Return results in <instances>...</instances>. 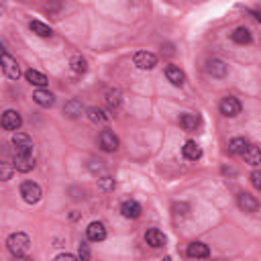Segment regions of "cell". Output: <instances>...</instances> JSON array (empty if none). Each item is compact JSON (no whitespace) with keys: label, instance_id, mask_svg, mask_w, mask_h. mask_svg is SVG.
Returning a JSON list of instances; mask_svg holds the SVG:
<instances>
[{"label":"cell","instance_id":"obj_16","mask_svg":"<svg viewBox=\"0 0 261 261\" xmlns=\"http://www.w3.org/2000/svg\"><path fill=\"white\" fill-rule=\"evenodd\" d=\"M166 78L174 86H184L186 84V74L178 66H166Z\"/></svg>","mask_w":261,"mask_h":261},{"label":"cell","instance_id":"obj_20","mask_svg":"<svg viewBox=\"0 0 261 261\" xmlns=\"http://www.w3.org/2000/svg\"><path fill=\"white\" fill-rule=\"evenodd\" d=\"M33 100H35L39 106H43V108H49V106H53V102H55L53 94H51L49 90H43V88L35 90V94H33Z\"/></svg>","mask_w":261,"mask_h":261},{"label":"cell","instance_id":"obj_33","mask_svg":"<svg viewBox=\"0 0 261 261\" xmlns=\"http://www.w3.org/2000/svg\"><path fill=\"white\" fill-rule=\"evenodd\" d=\"M90 257H92V253H90L88 245H86V243H82V245H80V259H82V261H88Z\"/></svg>","mask_w":261,"mask_h":261},{"label":"cell","instance_id":"obj_7","mask_svg":"<svg viewBox=\"0 0 261 261\" xmlns=\"http://www.w3.org/2000/svg\"><path fill=\"white\" fill-rule=\"evenodd\" d=\"M237 204H239V208L243 210V212H257L259 210V200L255 198V196H251L249 192H241L239 196H237Z\"/></svg>","mask_w":261,"mask_h":261},{"label":"cell","instance_id":"obj_22","mask_svg":"<svg viewBox=\"0 0 261 261\" xmlns=\"http://www.w3.org/2000/svg\"><path fill=\"white\" fill-rule=\"evenodd\" d=\"M243 157H245V161H247L249 166H259V164H261V147L249 145V147L245 149Z\"/></svg>","mask_w":261,"mask_h":261},{"label":"cell","instance_id":"obj_18","mask_svg":"<svg viewBox=\"0 0 261 261\" xmlns=\"http://www.w3.org/2000/svg\"><path fill=\"white\" fill-rule=\"evenodd\" d=\"M63 112H66V116H68V118H80V116L84 114V106H82V102H80V100L72 98V100H68V102H66Z\"/></svg>","mask_w":261,"mask_h":261},{"label":"cell","instance_id":"obj_19","mask_svg":"<svg viewBox=\"0 0 261 261\" xmlns=\"http://www.w3.org/2000/svg\"><path fill=\"white\" fill-rule=\"evenodd\" d=\"M180 126H182L184 130H196V128L200 126V116L194 114V112H184V114L180 116Z\"/></svg>","mask_w":261,"mask_h":261},{"label":"cell","instance_id":"obj_27","mask_svg":"<svg viewBox=\"0 0 261 261\" xmlns=\"http://www.w3.org/2000/svg\"><path fill=\"white\" fill-rule=\"evenodd\" d=\"M247 147H249V143H247L243 137H235V139H231V141H229V151H231V153L243 155Z\"/></svg>","mask_w":261,"mask_h":261},{"label":"cell","instance_id":"obj_26","mask_svg":"<svg viewBox=\"0 0 261 261\" xmlns=\"http://www.w3.org/2000/svg\"><path fill=\"white\" fill-rule=\"evenodd\" d=\"M120 102H122V94H120V90H118V88H110V90H106V104H108L110 108H118V106H120Z\"/></svg>","mask_w":261,"mask_h":261},{"label":"cell","instance_id":"obj_17","mask_svg":"<svg viewBox=\"0 0 261 261\" xmlns=\"http://www.w3.org/2000/svg\"><path fill=\"white\" fill-rule=\"evenodd\" d=\"M182 153H184V157L190 159V161H198V159L202 157V149H200V145H198L196 141H186L184 147H182Z\"/></svg>","mask_w":261,"mask_h":261},{"label":"cell","instance_id":"obj_10","mask_svg":"<svg viewBox=\"0 0 261 261\" xmlns=\"http://www.w3.org/2000/svg\"><path fill=\"white\" fill-rule=\"evenodd\" d=\"M98 143H100V149L102 151H116L118 149V139L112 130H102L100 137H98Z\"/></svg>","mask_w":261,"mask_h":261},{"label":"cell","instance_id":"obj_1","mask_svg":"<svg viewBox=\"0 0 261 261\" xmlns=\"http://www.w3.org/2000/svg\"><path fill=\"white\" fill-rule=\"evenodd\" d=\"M7 247H9V251H11L13 257L21 259V257H25V255L29 253L31 239H29V235H25V233H13V235L7 239Z\"/></svg>","mask_w":261,"mask_h":261},{"label":"cell","instance_id":"obj_14","mask_svg":"<svg viewBox=\"0 0 261 261\" xmlns=\"http://www.w3.org/2000/svg\"><path fill=\"white\" fill-rule=\"evenodd\" d=\"M120 212H122L124 218H139L143 210H141V204H139V202H135V200H124V202L120 204Z\"/></svg>","mask_w":261,"mask_h":261},{"label":"cell","instance_id":"obj_29","mask_svg":"<svg viewBox=\"0 0 261 261\" xmlns=\"http://www.w3.org/2000/svg\"><path fill=\"white\" fill-rule=\"evenodd\" d=\"M88 170H90L94 176H100V174H104V161H102V159H90Z\"/></svg>","mask_w":261,"mask_h":261},{"label":"cell","instance_id":"obj_24","mask_svg":"<svg viewBox=\"0 0 261 261\" xmlns=\"http://www.w3.org/2000/svg\"><path fill=\"white\" fill-rule=\"evenodd\" d=\"M86 112H88V118H90L92 122H98V124H106V122L110 120V114H108V112H104L102 108H96V106H92V108H88Z\"/></svg>","mask_w":261,"mask_h":261},{"label":"cell","instance_id":"obj_9","mask_svg":"<svg viewBox=\"0 0 261 261\" xmlns=\"http://www.w3.org/2000/svg\"><path fill=\"white\" fill-rule=\"evenodd\" d=\"M86 237H88L92 243L104 241V239H106V226H104V222H100V220L90 222L88 229H86Z\"/></svg>","mask_w":261,"mask_h":261},{"label":"cell","instance_id":"obj_36","mask_svg":"<svg viewBox=\"0 0 261 261\" xmlns=\"http://www.w3.org/2000/svg\"><path fill=\"white\" fill-rule=\"evenodd\" d=\"M251 13H253V15H255V19L261 23V11H251Z\"/></svg>","mask_w":261,"mask_h":261},{"label":"cell","instance_id":"obj_12","mask_svg":"<svg viewBox=\"0 0 261 261\" xmlns=\"http://www.w3.org/2000/svg\"><path fill=\"white\" fill-rule=\"evenodd\" d=\"M186 255L192 257V259H206V257H210V249H208V245H204L200 241H194V243L188 245Z\"/></svg>","mask_w":261,"mask_h":261},{"label":"cell","instance_id":"obj_11","mask_svg":"<svg viewBox=\"0 0 261 261\" xmlns=\"http://www.w3.org/2000/svg\"><path fill=\"white\" fill-rule=\"evenodd\" d=\"M21 124H23V118L17 110H7L3 114V128L5 130H19Z\"/></svg>","mask_w":261,"mask_h":261},{"label":"cell","instance_id":"obj_3","mask_svg":"<svg viewBox=\"0 0 261 261\" xmlns=\"http://www.w3.org/2000/svg\"><path fill=\"white\" fill-rule=\"evenodd\" d=\"M13 168H15L17 172H23V174L31 172V170L35 168V155H33V151H29V153H15V157H13Z\"/></svg>","mask_w":261,"mask_h":261},{"label":"cell","instance_id":"obj_25","mask_svg":"<svg viewBox=\"0 0 261 261\" xmlns=\"http://www.w3.org/2000/svg\"><path fill=\"white\" fill-rule=\"evenodd\" d=\"M29 29H31L35 35H39V37H51V35H53L51 27L45 25V23H41V21H31V23H29Z\"/></svg>","mask_w":261,"mask_h":261},{"label":"cell","instance_id":"obj_5","mask_svg":"<svg viewBox=\"0 0 261 261\" xmlns=\"http://www.w3.org/2000/svg\"><path fill=\"white\" fill-rule=\"evenodd\" d=\"M133 61H135V66L139 70H153L157 66V55L151 53V51H137Z\"/></svg>","mask_w":261,"mask_h":261},{"label":"cell","instance_id":"obj_8","mask_svg":"<svg viewBox=\"0 0 261 261\" xmlns=\"http://www.w3.org/2000/svg\"><path fill=\"white\" fill-rule=\"evenodd\" d=\"M13 145H15V153H29L33 151V141L27 133H15L13 135Z\"/></svg>","mask_w":261,"mask_h":261},{"label":"cell","instance_id":"obj_35","mask_svg":"<svg viewBox=\"0 0 261 261\" xmlns=\"http://www.w3.org/2000/svg\"><path fill=\"white\" fill-rule=\"evenodd\" d=\"M55 259H57V261H74L76 255H72V253H61V255H57Z\"/></svg>","mask_w":261,"mask_h":261},{"label":"cell","instance_id":"obj_34","mask_svg":"<svg viewBox=\"0 0 261 261\" xmlns=\"http://www.w3.org/2000/svg\"><path fill=\"white\" fill-rule=\"evenodd\" d=\"M3 180L7 182V180H11V168H9V164L5 161L3 164Z\"/></svg>","mask_w":261,"mask_h":261},{"label":"cell","instance_id":"obj_32","mask_svg":"<svg viewBox=\"0 0 261 261\" xmlns=\"http://www.w3.org/2000/svg\"><path fill=\"white\" fill-rule=\"evenodd\" d=\"M251 184L257 192H261V172H253L251 174Z\"/></svg>","mask_w":261,"mask_h":261},{"label":"cell","instance_id":"obj_30","mask_svg":"<svg viewBox=\"0 0 261 261\" xmlns=\"http://www.w3.org/2000/svg\"><path fill=\"white\" fill-rule=\"evenodd\" d=\"M172 210H174V214H178V216H186V214L190 212V204H186V202H176V204L172 206Z\"/></svg>","mask_w":261,"mask_h":261},{"label":"cell","instance_id":"obj_15","mask_svg":"<svg viewBox=\"0 0 261 261\" xmlns=\"http://www.w3.org/2000/svg\"><path fill=\"white\" fill-rule=\"evenodd\" d=\"M145 243H147L149 247H153V249H159V247L166 245V235H164L159 229H147V233H145Z\"/></svg>","mask_w":261,"mask_h":261},{"label":"cell","instance_id":"obj_28","mask_svg":"<svg viewBox=\"0 0 261 261\" xmlns=\"http://www.w3.org/2000/svg\"><path fill=\"white\" fill-rule=\"evenodd\" d=\"M70 68H72V72H74V74L82 76V74L88 70V63H86V59H84L82 55H74V57L70 59Z\"/></svg>","mask_w":261,"mask_h":261},{"label":"cell","instance_id":"obj_6","mask_svg":"<svg viewBox=\"0 0 261 261\" xmlns=\"http://www.w3.org/2000/svg\"><path fill=\"white\" fill-rule=\"evenodd\" d=\"M3 70H5V76L9 80H19L21 78V68H19L17 59H13L7 51L3 53Z\"/></svg>","mask_w":261,"mask_h":261},{"label":"cell","instance_id":"obj_2","mask_svg":"<svg viewBox=\"0 0 261 261\" xmlns=\"http://www.w3.org/2000/svg\"><path fill=\"white\" fill-rule=\"evenodd\" d=\"M21 196H23V200L27 204H37L41 200L43 192H41L39 184H35V182H23L21 184Z\"/></svg>","mask_w":261,"mask_h":261},{"label":"cell","instance_id":"obj_4","mask_svg":"<svg viewBox=\"0 0 261 261\" xmlns=\"http://www.w3.org/2000/svg\"><path fill=\"white\" fill-rule=\"evenodd\" d=\"M218 108H220V114H224V116H229V118L241 114V102H239L235 96H224V98L220 100Z\"/></svg>","mask_w":261,"mask_h":261},{"label":"cell","instance_id":"obj_13","mask_svg":"<svg viewBox=\"0 0 261 261\" xmlns=\"http://www.w3.org/2000/svg\"><path fill=\"white\" fill-rule=\"evenodd\" d=\"M206 72H208L212 78H224L226 72H229V66H226L222 59H208V61H206Z\"/></svg>","mask_w":261,"mask_h":261},{"label":"cell","instance_id":"obj_21","mask_svg":"<svg viewBox=\"0 0 261 261\" xmlns=\"http://www.w3.org/2000/svg\"><path fill=\"white\" fill-rule=\"evenodd\" d=\"M231 39L237 43V45H249L251 43V31L247 27H237L233 33H231Z\"/></svg>","mask_w":261,"mask_h":261},{"label":"cell","instance_id":"obj_31","mask_svg":"<svg viewBox=\"0 0 261 261\" xmlns=\"http://www.w3.org/2000/svg\"><path fill=\"white\" fill-rule=\"evenodd\" d=\"M98 186H100L102 190H106V192H108V190H112V188H114V180H112V178H108V176H104V178H100V180H98Z\"/></svg>","mask_w":261,"mask_h":261},{"label":"cell","instance_id":"obj_23","mask_svg":"<svg viewBox=\"0 0 261 261\" xmlns=\"http://www.w3.org/2000/svg\"><path fill=\"white\" fill-rule=\"evenodd\" d=\"M25 78H27V82H29L31 86H37V88L47 86V78H45L41 72H37V70H27V72H25Z\"/></svg>","mask_w":261,"mask_h":261}]
</instances>
